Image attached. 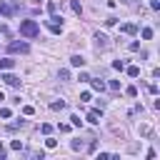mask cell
<instances>
[{"mask_svg": "<svg viewBox=\"0 0 160 160\" xmlns=\"http://www.w3.org/2000/svg\"><path fill=\"white\" fill-rule=\"evenodd\" d=\"M58 78H60V80H70V70H65V68H63V70L58 73Z\"/></svg>", "mask_w": 160, "mask_h": 160, "instance_id": "cell-15", "label": "cell"}, {"mask_svg": "<svg viewBox=\"0 0 160 160\" xmlns=\"http://www.w3.org/2000/svg\"><path fill=\"white\" fill-rule=\"evenodd\" d=\"M128 75H130V78H138V75H140V68H138V65H130V68H128Z\"/></svg>", "mask_w": 160, "mask_h": 160, "instance_id": "cell-11", "label": "cell"}, {"mask_svg": "<svg viewBox=\"0 0 160 160\" xmlns=\"http://www.w3.org/2000/svg\"><path fill=\"white\" fill-rule=\"evenodd\" d=\"M28 43H10V53H28Z\"/></svg>", "mask_w": 160, "mask_h": 160, "instance_id": "cell-5", "label": "cell"}, {"mask_svg": "<svg viewBox=\"0 0 160 160\" xmlns=\"http://www.w3.org/2000/svg\"><path fill=\"white\" fill-rule=\"evenodd\" d=\"M113 68H115V70H123V68H125V63H123V60H115Z\"/></svg>", "mask_w": 160, "mask_h": 160, "instance_id": "cell-21", "label": "cell"}, {"mask_svg": "<svg viewBox=\"0 0 160 160\" xmlns=\"http://www.w3.org/2000/svg\"><path fill=\"white\" fill-rule=\"evenodd\" d=\"M108 48V38L103 33H95V50H105Z\"/></svg>", "mask_w": 160, "mask_h": 160, "instance_id": "cell-3", "label": "cell"}, {"mask_svg": "<svg viewBox=\"0 0 160 160\" xmlns=\"http://www.w3.org/2000/svg\"><path fill=\"white\" fill-rule=\"evenodd\" d=\"M0 158H8V150H5L3 145H0Z\"/></svg>", "mask_w": 160, "mask_h": 160, "instance_id": "cell-29", "label": "cell"}, {"mask_svg": "<svg viewBox=\"0 0 160 160\" xmlns=\"http://www.w3.org/2000/svg\"><path fill=\"white\" fill-rule=\"evenodd\" d=\"M70 148H73V150H80L83 145H80V140H73V143H70Z\"/></svg>", "mask_w": 160, "mask_h": 160, "instance_id": "cell-25", "label": "cell"}, {"mask_svg": "<svg viewBox=\"0 0 160 160\" xmlns=\"http://www.w3.org/2000/svg\"><path fill=\"white\" fill-rule=\"evenodd\" d=\"M153 38V28H143V40H150Z\"/></svg>", "mask_w": 160, "mask_h": 160, "instance_id": "cell-16", "label": "cell"}, {"mask_svg": "<svg viewBox=\"0 0 160 160\" xmlns=\"http://www.w3.org/2000/svg\"><path fill=\"white\" fill-rule=\"evenodd\" d=\"M88 123H93V125L100 123V110H90V113H88Z\"/></svg>", "mask_w": 160, "mask_h": 160, "instance_id": "cell-7", "label": "cell"}, {"mask_svg": "<svg viewBox=\"0 0 160 160\" xmlns=\"http://www.w3.org/2000/svg\"><path fill=\"white\" fill-rule=\"evenodd\" d=\"M125 93H128V98H135V95H138V88H135V85H130Z\"/></svg>", "mask_w": 160, "mask_h": 160, "instance_id": "cell-18", "label": "cell"}, {"mask_svg": "<svg viewBox=\"0 0 160 160\" xmlns=\"http://www.w3.org/2000/svg\"><path fill=\"white\" fill-rule=\"evenodd\" d=\"M48 28H50V33H55V35L63 33V23H60V18H58V15H53V18L48 20Z\"/></svg>", "mask_w": 160, "mask_h": 160, "instance_id": "cell-2", "label": "cell"}, {"mask_svg": "<svg viewBox=\"0 0 160 160\" xmlns=\"http://www.w3.org/2000/svg\"><path fill=\"white\" fill-rule=\"evenodd\" d=\"M25 125V120H18V123H13V125H8V130H18V128H23Z\"/></svg>", "mask_w": 160, "mask_h": 160, "instance_id": "cell-17", "label": "cell"}, {"mask_svg": "<svg viewBox=\"0 0 160 160\" xmlns=\"http://www.w3.org/2000/svg\"><path fill=\"white\" fill-rule=\"evenodd\" d=\"M70 65H73V68H83V65H85V58H83V55H73V58H70Z\"/></svg>", "mask_w": 160, "mask_h": 160, "instance_id": "cell-6", "label": "cell"}, {"mask_svg": "<svg viewBox=\"0 0 160 160\" xmlns=\"http://www.w3.org/2000/svg\"><path fill=\"white\" fill-rule=\"evenodd\" d=\"M10 148H13V150H23V143H20V140H13Z\"/></svg>", "mask_w": 160, "mask_h": 160, "instance_id": "cell-19", "label": "cell"}, {"mask_svg": "<svg viewBox=\"0 0 160 160\" xmlns=\"http://www.w3.org/2000/svg\"><path fill=\"white\" fill-rule=\"evenodd\" d=\"M10 68H15V60H13V58L0 60V70H10Z\"/></svg>", "mask_w": 160, "mask_h": 160, "instance_id": "cell-8", "label": "cell"}, {"mask_svg": "<svg viewBox=\"0 0 160 160\" xmlns=\"http://www.w3.org/2000/svg\"><path fill=\"white\" fill-rule=\"evenodd\" d=\"M0 15H13V10H10L5 3H0Z\"/></svg>", "mask_w": 160, "mask_h": 160, "instance_id": "cell-14", "label": "cell"}, {"mask_svg": "<svg viewBox=\"0 0 160 160\" xmlns=\"http://www.w3.org/2000/svg\"><path fill=\"white\" fill-rule=\"evenodd\" d=\"M38 33H40V28H38L35 20H23V23H20V35H25V38H35Z\"/></svg>", "mask_w": 160, "mask_h": 160, "instance_id": "cell-1", "label": "cell"}, {"mask_svg": "<svg viewBox=\"0 0 160 160\" xmlns=\"http://www.w3.org/2000/svg\"><path fill=\"white\" fill-rule=\"evenodd\" d=\"M63 108H65V100H58V103L50 105V110H63Z\"/></svg>", "mask_w": 160, "mask_h": 160, "instance_id": "cell-13", "label": "cell"}, {"mask_svg": "<svg viewBox=\"0 0 160 160\" xmlns=\"http://www.w3.org/2000/svg\"><path fill=\"white\" fill-rule=\"evenodd\" d=\"M40 130H43V133H45V135H50V130H53V128H50V125H48V123H45V125H40Z\"/></svg>", "mask_w": 160, "mask_h": 160, "instance_id": "cell-27", "label": "cell"}, {"mask_svg": "<svg viewBox=\"0 0 160 160\" xmlns=\"http://www.w3.org/2000/svg\"><path fill=\"white\" fill-rule=\"evenodd\" d=\"M120 30H123V33H128V35H135V30H138V28H135L133 23H125V25L120 28Z\"/></svg>", "mask_w": 160, "mask_h": 160, "instance_id": "cell-10", "label": "cell"}, {"mask_svg": "<svg viewBox=\"0 0 160 160\" xmlns=\"http://www.w3.org/2000/svg\"><path fill=\"white\" fill-rule=\"evenodd\" d=\"M55 10H58V5H55V3H48V13H50V15H55Z\"/></svg>", "mask_w": 160, "mask_h": 160, "instance_id": "cell-23", "label": "cell"}, {"mask_svg": "<svg viewBox=\"0 0 160 160\" xmlns=\"http://www.w3.org/2000/svg\"><path fill=\"white\" fill-rule=\"evenodd\" d=\"M148 90H150L153 95H158V85H155V83H150V85H148Z\"/></svg>", "mask_w": 160, "mask_h": 160, "instance_id": "cell-28", "label": "cell"}, {"mask_svg": "<svg viewBox=\"0 0 160 160\" xmlns=\"http://www.w3.org/2000/svg\"><path fill=\"white\" fill-rule=\"evenodd\" d=\"M108 85H110L113 90H120V83H118V80H110V83H108Z\"/></svg>", "mask_w": 160, "mask_h": 160, "instance_id": "cell-26", "label": "cell"}, {"mask_svg": "<svg viewBox=\"0 0 160 160\" xmlns=\"http://www.w3.org/2000/svg\"><path fill=\"white\" fill-rule=\"evenodd\" d=\"M70 120H73V125H75V128H80V125H83V120H80V118H78V115H73V118H70Z\"/></svg>", "mask_w": 160, "mask_h": 160, "instance_id": "cell-22", "label": "cell"}, {"mask_svg": "<svg viewBox=\"0 0 160 160\" xmlns=\"http://www.w3.org/2000/svg\"><path fill=\"white\" fill-rule=\"evenodd\" d=\"M90 83H93V90H98V93H103V90L108 88V85L103 83V80H93V78H90Z\"/></svg>", "mask_w": 160, "mask_h": 160, "instance_id": "cell-9", "label": "cell"}, {"mask_svg": "<svg viewBox=\"0 0 160 160\" xmlns=\"http://www.w3.org/2000/svg\"><path fill=\"white\" fill-rule=\"evenodd\" d=\"M70 8H73V10L78 13V15H80V13H83V5H80V3H78V0H70Z\"/></svg>", "mask_w": 160, "mask_h": 160, "instance_id": "cell-12", "label": "cell"}, {"mask_svg": "<svg viewBox=\"0 0 160 160\" xmlns=\"http://www.w3.org/2000/svg\"><path fill=\"white\" fill-rule=\"evenodd\" d=\"M0 80H5V85H10V88H18V85H20V80H18L15 75H10V73H3V75H0Z\"/></svg>", "mask_w": 160, "mask_h": 160, "instance_id": "cell-4", "label": "cell"}, {"mask_svg": "<svg viewBox=\"0 0 160 160\" xmlns=\"http://www.w3.org/2000/svg\"><path fill=\"white\" fill-rule=\"evenodd\" d=\"M23 113H25V115H33V113H35V108H33V105H25V108H23Z\"/></svg>", "mask_w": 160, "mask_h": 160, "instance_id": "cell-24", "label": "cell"}, {"mask_svg": "<svg viewBox=\"0 0 160 160\" xmlns=\"http://www.w3.org/2000/svg\"><path fill=\"white\" fill-rule=\"evenodd\" d=\"M10 115H13V113H10V108H3V110H0V118H5V120H8Z\"/></svg>", "mask_w": 160, "mask_h": 160, "instance_id": "cell-20", "label": "cell"}]
</instances>
